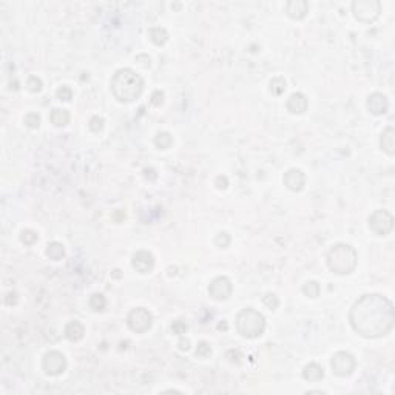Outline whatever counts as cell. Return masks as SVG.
Returning a JSON list of instances; mask_svg holds the SVG:
<instances>
[{
	"label": "cell",
	"mask_w": 395,
	"mask_h": 395,
	"mask_svg": "<svg viewBox=\"0 0 395 395\" xmlns=\"http://www.w3.org/2000/svg\"><path fill=\"white\" fill-rule=\"evenodd\" d=\"M349 321L352 329L364 338L384 337L394 328V306L381 295H363L352 306Z\"/></svg>",
	"instance_id": "obj_1"
},
{
	"label": "cell",
	"mask_w": 395,
	"mask_h": 395,
	"mask_svg": "<svg viewBox=\"0 0 395 395\" xmlns=\"http://www.w3.org/2000/svg\"><path fill=\"white\" fill-rule=\"evenodd\" d=\"M111 91L121 102H133L144 91V81L130 68L117 70L111 79Z\"/></svg>",
	"instance_id": "obj_2"
},
{
	"label": "cell",
	"mask_w": 395,
	"mask_h": 395,
	"mask_svg": "<svg viewBox=\"0 0 395 395\" xmlns=\"http://www.w3.org/2000/svg\"><path fill=\"white\" fill-rule=\"evenodd\" d=\"M358 255L349 244L333 245L328 253V267L337 275H349L355 270Z\"/></svg>",
	"instance_id": "obj_3"
},
{
	"label": "cell",
	"mask_w": 395,
	"mask_h": 395,
	"mask_svg": "<svg viewBox=\"0 0 395 395\" xmlns=\"http://www.w3.org/2000/svg\"><path fill=\"white\" fill-rule=\"evenodd\" d=\"M236 329L244 338H258L265 329L264 315L255 309H244L236 318Z\"/></svg>",
	"instance_id": "obj_4"
},
{
	"label": "cell",
	"mask_w": 395,
	"mask_h": 395,
	"mask_svg": "<svg viewBox=\"0 0 395 395\" xmlns=\"http://www.w3.org/2000/svg\"><path fill=\"white\" fill-rule=\"evenodd\" d=\"M352 13L360 22L371 23L381 13V3L378 0H355L352 3Z\"/></svg>",
	"instance_id": "obj_5"
},
{
	"label": "cell",
	"mask_w": 395,
	"mask_h": 395,
	"mask_svg": "<svg viewBox=\"0 0 395 395\" xmlns=\"http://www.w3.org/2000/svg\"><path fill=\"white\" fill-rule=\"evenodd\" d=\"M128 328L136 333H145L152 328L153 317L152 313L144 307H136L128 313Z\"/></svg>",
	"instance_id": "obj_6"
},
{
	"label": "cell",
	"mask_w": 395,
	"mask_h": 395,
	"mask_svg": "<svg viewBox=\"0 0 395 395\" xmlns=\"http://www.w3.org/2000/svg\"><path fill=\"white\" fill-rule=\"evenodd\" d=\"M369 229L378 236L388 235L394 229V216L388 210H375L369 218Z\"/></svg>",
	"instance_id": "obj_7"
},
{
	"label": "cell",
	"mask_w": 395,
	"mask_h": 395,
	"mask_svg": "<svg viewBox=\"0 0 395 395\" xmlns=\"http://www.w3.org/2000/svg\"><path fill=\"white\" fill-rule=\"evenodd\" d=\"M355 358L349 352L340 351L332 357V371L338 377H349L355 371Z\"/></svg>",
	"instance_id": "obj_8"
},
{
	"label": "cell",
	"mask_w": 395,
	"mask_h": 395,
	"mask_svg": "<svg viewBox=\"0 0 395 395\" xmlns=\"http://www.w3.org/2000/svg\"><path fill=\"white\" fill-rule=\"evenodd\" d=\"M66 369V358L61 352H48L44 358V371L49 377H57Z\"/></svg>",
	"instance_id": "obj_9"
},
{
	"label": "cell",
	"mask_w": 395,
	"mask_h": 395,
	"mask_svg": "<svg viewBox=\"0 0 395 395\" xmlns=\"http://www.w3.org/2000/svg\"><path fill=\"white\" fill-rule=\"evenodd\" d=\"M232 283L227 276H218L209 285V293L216 301H225L232 295Z\"/></svg>",
	"instance_id": "obj_10"
},
{
	"label": "cell",
	"mask_w": 395,
	"mask_h": 395,
	"mask_svg": "<svg viewBox=\"0 0 395 395\" xmlns=\"http://www.w3.org/2000/svg\"><path fill=\"white\" fill-rule=\"evenodd\" d=\"M132 264H133V267L136 269V272L148 273V272H152L153 267H154V258H153V255L150 252L139 250V252H136L133 255Z\"/></svg>",
	"instance_id": "obj_11"
},
{
	"label": "cell",
	"mask_w": 395,
	"mask_h": 395,
	"mask_svg": "<svg viewBox=\"0 0 395 395\" xmlns=\"http://www.w3.org/2000/svg\"><path fill=\"white\" fill-rule=\"evenodd\" d=\"M368 110L375 114V116H380V114H384L388 113L389 110V101L388 97L381 94V93H372L369 97H368Z\"/></svg>",
	"instance_id": "obj_12"
},
{
	"label": "cell",
	"mask_w": 395,
	"mask_h": 395,
	"mask_svg": "<svg viewBox=\"0 0 395 395\" xmlns=\"http://www.w3.org/2000/svg\"><path fill=\"white\" fill-rule=\"evenodd\" d=\"M284 185L292 192H301L306 185V176L298 169H290L284 175Z\"/></svg>",
	"instance_id": "obj_13"
},
{
	"label": "cell",
	"mask_w": 395,
	"mask_h": 395,
	"mask_svg": "<svg viewBox=\"0 0 395 395\" xmlns=\"http://www.w3.org/2000/svg\"><path fill=\"white\" fill-rule=\"evenodd\" d=\"M307 11H309V3L306 2V0H290V2L285 3V13H287L289 17L296 19V21L306 17Z\"/></svg>",
	"instance_id": "obj_14"
},
{
	"label": "cell",
	"mask_w": 395,
	"mask_h": 395,
	"mask_svg": "<svg viewBox=\"0 0 395 395\" xmlns=\"http://www.w3.org/2000/svg\"><path fill=\"white\" fill-rule=\"evenodd\" d=\"M287 110L293 114H301L307 110V97H306L303 93H293L289 99H287Z\"/></svg>",
	"instance_id": "obj_15"
},
{
	"label": "cell",
	"mask_w": 395,
	"mask_h": 395,
	"mask_svg": "<svg viewBox=\"0 0 395 395\" xmlns=\"http://www.w3.org/2000/svg\"><path fill=\"white\" fill-rule=\"evenodd\" d=\"M380 145H381L383 152H386L388 154H394V152H395V130H394V127H388L386 130L381 133Z\"/></svg>",
	"instance_id": "obj_16"
},
{
	"label": "cell",
	"mask_w": 395,
	"mask_h": 395,
	"mask_svg": "<svg viewBox=\"0 0 395 395\" xmlns=\"http://www.w3.org/2000/svg\"><path fill=\"white\" fill-rule=\"evenodd\" d=\"M85 335V329L84 326L79 323V321H71L66 324L65 328V337L70 340V341H79L82 340Z\"/></svg>",
	"instance_id": "obj_17"
},
{
	"label": "cell",
	"mask_w": 395,
	"mask_h": 395,
	"mask_svg": "<svg viewBox=\"0 0 395 395\" xmlns=\"http://www.w3.org/2000/svg\"><path fill=\"white\" fill-rule=\"evenodd\" d=\"M303 377L307 381H320L324 377V371L321 366H318L317 363H310L304 368L303 371Z\"/></svg>",
	"instance_id": "obj_18"
},
{
	"label": "cell",
	"mask_w": 395,
	"mask_h": 395,
	"mask_svg": "<svg viewBox=\"0 0 395 395\" xmlns=\"http://www.w3.org/2000/svg\"><path fill=\"white\" fill-rule=\"evenodd\" d=\"M70 117H71L70 113H68V110H65V108H54L51 114H49V119L57 127H65L70 122Z\"/></svg>",
	"instance_id": "obj_19"
},
{
	"label": "cell",
	"mask_w": 395,
	"mask_h": 395,
	"mask_svg": "<svg viewBox=\"0 0 395 395\" xmlns=\"http://www.w3.org/2000/svg\"><path fill=\"white\" fill-rule=\"evenodd\" d=\"M148 37H150V41L154 45L161 46V45H164L167 41H169V33L165 31V28L153 26V28H150V31H148Z\"/></svg>",
	"instance_id": "obj_20"
},
{
	"label": "cell",
	"mask_w": 395,
	"mask_h": 395,
	"mask_svg": "<svg viewBox=\"0 0 395 395\" xmlns=\"http://www.w3.org/2000/svg\"><path fill=\"white\" fill-rule=\"evenodd\" d=\"M46 255H48L49 260L61 261L64 256H65V247L61 242H57V241L49 242L48 244V249H46Z\"/></svg>",
	"instance_id": "obj_21"
},
{
	"label": "cell",
	"mask_w": 395,
	"mask_h": 395,
	"mask_svg": "<svg viewBox=\"0 0 395 395\" xmlns=\"http://www.w3.org/2000/svg\"><path fill=\"white\" fill-rule=\"evenodd\" d=\"M173 144V137L170 133L167 132H161L157 133L156 137H154V145L159 148V150H167V148H170Z\"/></svg>",
	"instance_id": "obj_22"
},
{
	"label": "cell",
	"mask_w": 395,
	"mask_h": 395,
	"mask_svg": "<svg viewBox=\"0 0 395 395\" xmlns=\"http://www.w3.org/2000/svg\"><path fill=\"white\" fill-rule=\"evenodd\" d=\"M88 304H90V307L94 312H102L105 309V306H107V300H105V296L102 293H94V295L90 296V301H88Z\"/></svg>",
	"instance_id": "obj_23"
},
{
	"label": "cell",
	"mask_w": 395,
	"mask_h": 395,
	"mask_svg": "<svg viewBox=\"0 0 395 395\" xmlns=\"http://www.w3.org/2000/svg\"><path fill=\"white\" fill-rule=\"evenodd\" d=\"M320 284L317 281H307L304 285H303V293L306 296H309V298H317L320 295Z\"/></svg>",
	"instance_id": "obj_24"
},
{
	"label": "cell",
	"mask_w": 395,
	"mask_h": 395,
	"mask_svg": "<svg viewBox=\"0 0 395 395\" xmlns=\"http://www.w3.org/2000/svg\"><path fill=\"white\" fill-rule=\"evenodd\" d=\"M285 90V81L283 77H275L270 81V91L275 94V96H280L283 94Z\"/></svg>",
	"instance_id": "obj_25"
},
{
	"label": "cell",
	"mask_w": 395,
	"mask_h": 395,
	"mask_svg": "<svg viewBox=\"0 0 395 395\" xmlns=\"http://www.w3.org/2000/svg\"><path fill=\"white\" fill-rule=\"evenodd\" d=\"M26 87H28V90L29 91H33V93H39L42 90V81L39 79L37 76H31L26 81Z\"/></svg>",
	"instance_id": "obj_26"
},
{
	"label": "cell",
	"mask_w": 395,
	"mask_h": 395,
	"mask_svg": "<svg viewBox=\"0 0 395 395\" xmlns=\"http://www.w3.org/2000/svg\"><path fill=\"white\" fill-rule=\"evenodd\" d=\"M21 240H22V242L23 244H26V245H33L36 241H37V233L34 232V230H23L22 233H21Z\"/></svg>",
	"instance_id": "obj_27"
},
{
	"label": "cell",
	"mask_w": 395,
	"mask_h": 395,
	"mask_svg": "<svg viewBox=\"0 0 395 395\" xmlns=\"http://www.w3.org/2000/svg\"><path fill=\"white\" fill-rule=\"evenodd\" d=\"M263 303H264V306L267 309H270V310H275L276 307H278V304H280V301H278V298H276V295H273V293H267L263 298Z\"/></svg>",
	"instance_id": "obj_28"
},
{
	"label": "cell",
	"mask_w": 395,
	"mask_h": 395,
	"mask_svg": "<svg viewBox=\"0 0 395 395\" xmlns=\"http://www.w3.org/2000/svg\"><path fill=\"white\" fill-rule=\"evenodd\" d=\"M215 244L218 245L219 249H225V247H229V245H230V236L227 235L225 232H221V233L216 235Z\"/></svg>",
	"instance_id": "obj_29"
},
{
	"label": "cell",
	"mask_w": 395,
	"mask_h": 395,
	"mask_svg": "<svg viewBox=\"0 0 395 395\" xmlns=\"http://www.w3.org/2000/svg\"><path fill=\"white\" fill-rule=\"evenodd\" d=\"M57 99L59 101H65V102H68V101H71V97H73V90L70 87H61L57 90Z\"/></svg>",
	"instance_id": "obj_30"
},
{
	"label": "cell",
	"mask_w": 395,
	"mask_h": 395,
	"mask_svg": "<svg viewBox=\"0 0 395 395\" xmlns=\"http://www.w3.org/2000/svg\"><path fill=\"white\" fill-rule=\"evenodd\" d=\"M187 329H189V326H187V323L182 320H176L172 324V332L175 335H184L187 332Z\"/></svg>",
	"instance_id": "obj_31"
},
{
	"label": "cell",
	"mask_w": 395,
	"mask_h": 395,
	"mask_svg": "<svg viewBox=\"0 0 395 395\" xmlns=\"http://www.w3.org/2000/svg\"><path fill=\"white\" fill-rule=\"evenodd\" d=\"M25 124L29 127V128H37L41 125V116L37 113H28L25 116Z\"/></svg>",
	"instance_id": "obj_32"
},
{
	"label": "cell",
	"mask_w": 395,
	"mask_h": 395,
	"mask_svg": "<svg viewBox=\"0 0 395 395\" xmlns=\"http://www.w3.org/2000/svg\"><path fill=\"white\" fill-rule=\"evenodd\" d=\"M212 353V348H210V344L209 343H205V341H201L199 344H198V348H196V355L198 357H209V355Z\"/></svg>",
	"instance_id": "obj_33"
},
{
	"label": "cell",
	"mask_w": 395,
	"mask_h": 395,
	"mask_svg": "<svg viewBox=\"0 0 395 395\" xmlns=\"http://www.w3.org/2000/svg\"><path fill=\"white\" fill-rule=\"evenodd\" d=\"M102 128H104V119L99 116H94L90 121V130L94 133H99V132H102Z\"/></svg>",
	"instance_id": "obj_34"
},
{
	"label": "cell",
	"mask_w": 395,
	"mask_h": 395,
	"mask_svg": "<svg viewBox=\"0 0 395 395\" xmlns=\"http://www.w3.org/2000/svg\"><path fill=\"white\" fill-rule=\"evenodd\" d=\"M162 101H164V93L161 91V90H156L153 94H152V104L153 105H161L162 104Z\"/></svg>",
	"instance_id": "obj_35"
},
{
	"label": "cell",
	"mask_w": 395,
	"mask_h": 395,
	"mask_svg": "<svg viewBox=\"0 0 395 395\" xmlns=\"http://www.w3.org/2000/svg\"><path fill=\"white\" fill-rule=\"evenodd\" d=\"M215 184H216V187H218V189H227V185H229V181H227V177L225 176H218L215 179Z\"/></svg>",
	"instance_id": "obj_36"
},
{
	"label": "cell",
	"mask_w": 395,
	"mask_h": 395,
	"mask_svg": "<svg viewBox=\"0 0 395 395\" xmlns=\"http://www.w3.org/2000/svg\"><path fill=\"white\" fill-rule=\"evenodd\" d=\"M144 173H145V177H147V179H148V176H150V179H152V181H154L156 177H157V175L154 173V170H153V169H145V170H144Z\"/></svg>",
	"instance_id": "obj_37"
},
{
	"label": "cell",
	"mask_w": 395,
	"mask_h": 395,
	"mask_svg": "<svg viewBox=\"0 0 395 395\" xmlns=\"http://www.w3.org/2000/svg\"><path fill=\"white\" fill-rule=\"evenodd\" d=\"M179 349L181 351H189L190 349V341L189 340H181L179 341Z\"/></svg>",
	"instance_id": "obj_38"
},
{
	"label": "cell",
	"mask_w": 395,
	"mask_h": 395,
	"mask_svg": "<svg viewBox=\"0 0 395 395\" xmlns=\"http://www.w3.org/2000/svg\"><path fill=\"white\" fill-rule=\"evenodd\" d=\"M218 328H219V329H224V330H227V324H225V323H221V324L218 326Z\"/></svg>",
	"instance_id": "obj_39"
}]
</instances>
